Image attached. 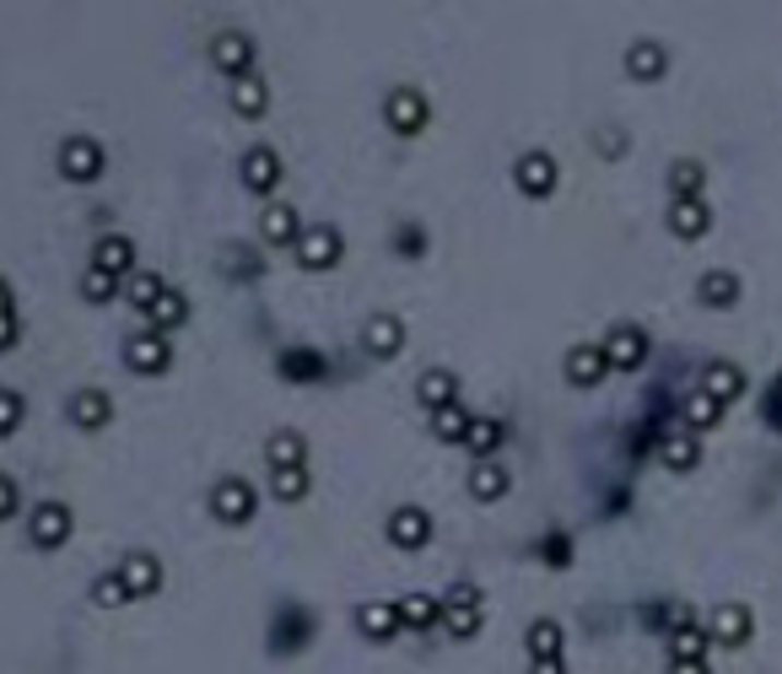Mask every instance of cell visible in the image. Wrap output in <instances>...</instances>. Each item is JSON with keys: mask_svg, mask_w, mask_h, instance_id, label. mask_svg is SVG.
<instances>
[{"mask_svg": "<svg viewBox=\"0 0 782 674\" xmlns=\"http://www.w3.org/2000/svg\"><path fill=\"white\" fill-rule=\"evenodd\" d=\"M313 637V615H303V610H286L281 620H275V637H270V653H297L303 642Z\"/></svg>", "mask_w": 782, "mask_h": 674, "instance_id": "cell-30", "label": "cell"}, {"mask_svg": "<svg viewBox=\"0 0 782 674\" xmlns=\"http://www.w3.org/2000/svg\"><path fill=\"white\" fill-rule=\"evenodd\" d=\"M701 184H707V168H701L696 157H680V163L670 168V189H675V200H701Z\"/></svg>", "mask_w": 782, "mask_h": 674, "instance_id": "cell-39", "label": "cell"}, {"mask_svg": "<svg viewBox=\"0 0 782 674\" xmlns=\"http://www.w3.org/2000/svg\"><path fill=\"white\" fill-rule=\"evenodd\" d=\"M529 674H567V659H529Z\"/></svg>", "mask_w": 782, "mask_h": 674, "instance_id": "cell-51", "label": "cell"}, {"mask_svg": "<svg viewBox=\"0 0 782 674\" xmlns=\"http://www.w3.org/2000/svg\"><path fill=\"white\" fill-rule=\"evenodd\" d=\"M427 119H433V108H427V97H422L416 86H394V92L383 97V125H389L394 135H422Z\"/></svg>", "mask_w": 782, "mask_h": 674, "instance_id": "cell-3", "label": "cell"}, {"mask_svg": "<svg viewBox=\"0 0 782 674\" xmlns=\"http://www.w3.org/2000/svg\"><path fill=\"white\" fill-rule=\"evenodd\" d=\"M264 464H270V470H303V464H308L303 431H275V437L264 442Z\"/></svg>", "mask_w": 782, "mask_h": 674, "instance_id": "cell-29", "label": "cell"}, {"mask_svg": "<svg viewBox=\"0 0 782 674\" xmlns=\"http://www.w3.org/2000/svg\"><path fill=\"white\" fill-rule=\"evenodd\" d=\"M605 356L615 373H637V367L648 362V330H637V324H609Z\"/></svg>", "mask_w": 782, "mask_h": 674, "instance_id": "cell-9", "label": "cell"}, {"mask_svg": "<svg viewBox=\"0 0 782 674\" xmlns=\"http://www.w3.org/2000/svg\"><path fill=\"white\" fill-rule=\"evenodd\" d=\"M281 378H292V383H313V378H324V356L319 351H308V345H292V351H281Z\"/></svg>", "mask_w": 782, "mask_h": 674, "instance_id": "cell-31", "label": "cell"}, {"mask_svg": "<svg viewBox=\"0 0 782 674\" xmlns=\"http://www.w3.org/2000/svg\"><path fill=\"white\" fill-rule=\"evenodd\" d=\"M0 314H5V319H0V345L11 351V345L22 340V319H16V297H11V286H5V303H0Z\"/></svg>", "mask_w": 782, "mask_h": 674, "instance_id": "cell-46", "label": "cell"}, {"mask_svg": "<svg viewBox=\"0 0 782 674\" xmlns=\"http://www.w3.org/2000/svg\"><path fill=\"white\" fill-rule=\"evenodd\" d=\"M27 540H33L38 551H60V545L71 540V507L38 502L33 507V518H27Z\"/></svg>", "mask_w": 782, "mask_h": 674, "instance_id": "cell-6", "label": "cell"}, {"mask_svg": "<svg viewBox=\"0 0 782 674\" xmlns=\"http://www.w3.org/2000/svg\"><path fill=\"white\" fill-rule=\"evenodd\" d=\"M238 178H244L249 194H260L264 205H270V194H275V184H281V157H275V146H249Z\"/></svg>", "mask_w": 782, "mask_h": 674, "instance_id": "cell-10", "label": "cell"}, {"mask_svg": "<svg viewBox=\"0 0 782 674\" xmlns=\"http://www.w3.org/2000/svg\"><path fill=\"white\" fill-rule=\"evenodd\" d=\"M292 253H297L303 270H335L341 253H346V238H341V227H308Z\"/></svg>", "mask_w": 782, "mask_h": 674, "instance_id": "cell-4", "label": "cell"}, {"mask_svg": "<svg viewBox=\"0 0 782 674\" xmlns=\"http://www.w3.org/2000/svg\"><path fill=\"white\" fill-rule=\"evenodd\" d=\"M416 400H422L427 411H448V405H459V378H453L448 367H427V373L416 378Z\"/></svg>", "mask_w": 782, "mask_h": 674, "instance_id": "cell-24", "label": "cell"}, {"mask_svg": "<svg viewBox=\"0 0 782 674\" xmlns=\"http://www.w3.org/2000/svg\"><path fill=\"white\" fill-rule=\"evenodd\" d=\"M66 416H71V426H82V431H103V426L114 422V400H108L103 389H76L71 405H66Z\"/></svg>", "mask_w": 782, "mask_h": 674, "instance_id": "cell-17", "label": "cell"}, {"mask_svg": "<svg viewBox=\"0 0 782 674\" xmlns=\"http://www.w3.org/2000/svg\"><path fill=\"white\" fill-rule=\"evenodd\" d=\"M254 512H260V492H254L249 481L227 475V481H216V486H211V518H216V523H227V529H244Z\"/></svg>", "mask_w": 782, "mask_h": 674, "instance_id": "cell-1", "label": "cell"}, {"mask_svg": "<svg viewBox=\"0 0 782 674\" xmlns=\"http://www.w3.org/2000/svg\"><path fill=\"white\" fill-rule=\"evenodd\" d=\"M659 459H664V470L686 475V470H696V464H701V437H691V431L664 437V442H659Z\"/></svg>", "mask_w": 782, "mask_h": 674, "instance_id": "cell-32", "label": "cell"}, {"mask_svg": "<svg viewBox=\"0 0 782 674\" xmlns=\"http://www.w3.org/2000/svg\"><path fill=\"white\" fill-rule=\"evenodd\" d=\"M400 620H405L411 631H433L437 620H442V599H433V593H405V599H400Z\"/></svg>", "mask_w": 782, "mask_h": 674, "instance_id": "cell-36", "label": "cell"}, {"mask_svg": "<svg viewBox=\"0 0 782 674\" xmlns=\"http://www.w3.org/2000/svg\"><path fill=\"white\" fill-rule=\"evenodd\" d=\"M362 345H367L372 362H394L405 351V319L400 314H372L367 330H362Z\"/></svg>", "mask_w": 782, "mask_h": 674, "instance_id": "cell-11", "label": "cell"}, {"mask_svg": "<svg viewBox=\"0 0 782 674\" xmlns=\"http://www.w3.org/2000/svg\"><path fill=\"white\" fill-rule=\"evenodd\" d=\"M163 292H168V286H163V275H157V270H135V275L125 281V297H130V308H135V314H152V308L163 303Z\"/></svg>", "mask_w": 782, "mask_h": 674, "instance_id": "cell-35", "label": "cell"}, {"mask_svg": "<svg viewBox=\"0 0 782 674\" xmlns=\"http://www.w3.org/2000/svg\"><path fill=\"white\" fill-rule=\"evenodd\" d=\"M605 373H609L605 345H572V351H567V383H578V389H594Z\"/></svg>", "mask_w": 782, "mask_h": 674, "instance_id": "cell-20", "label": "cell"}, {"mask_svg": "<svg viewBox=\"0 0 782 674\" xmlns=\"http://www.w3.org/2000/svg\"><path fill=\"white\" fill-rule=\"evenodd\" d=\"M400 626H405V620H400V604H383V599L356 604V631H362L367 642H389Z\"/></svg>", "mask_w": 782, "mask_h": 674, "instance_id": "cell-18", "label": "cell"}, {"mask_svg": "<svg viewBox=\"0 0 782 674\" xmlns=\"http://www.w3.org/2000/svg\"><path fill=\"white\" fill-rule=\"evenodd\" d=\"M92 604H97V610H119V604H130V589H125L119 567H114V572H97V583H92Z\"/></svg>", "mask_w": 782, "mask_h": 674, "instance_id": "cell-41", "label": "cell"}, {"mask_svg": "<svg viewBox=\"0 0 782 674\" xmlns=\"http://www.w3.org/2000/svg\"><path fill=\"white\" fill-rule=\"evenodd\" d=\"M523 648H529V659H567V631H561V620H550V615L529 620Z\"/></svg>", "mask_w": 782, "mask_h": 674, "instance_id": "cell-23", "label": "cell"}, {"mask_svg": "<svg viewBox=\"0 0 782 674\" xmlns=\"http://www.w3.org/2000/svg\"><path fill=\"white\" fill-rule=\"evenodd\" d=\"M739 292H745V286H739V275H734V270H701V286H696L701 308H718V314H723V308H734V303H739Z\"/></svg>", "mask_w": 782, "mask_h": 674, "instance_id": "cell-26", "label": "cell"}, {"mask_svg": "<svg viewBox=\"0 0 782 674\" xmlns=\"http://www.w3.org/2000/svg\"><path fill=\"white\" fill-rule=\"evenodd\" d=\"M670 71V55H664V44H653V38H637L631 49H626V76L631 82H659Z\"/></svg>", "mask_w": 782, "mask_h": 674, "instance_id": "cell-22", "label": "cell"}, {"mask_svg": "<svg viewBox=\"0 0 782 674\" xmlns=\"http://www.w3.org/2000/svg\"><path fill=\"white\" fill-rule=\"evenodd\" d=\"M227 103H233V114H238V119H264V114H270V82L254 71V76L233 82Z\"/></svg>", "mask_w": 782, "mask_h": 674, "instance_id": "cell-25", "label": "cell"}, {"mask_svg": "<svg viewBox=\"0 0 782 674\" xmlns=\"http://www.w3.org/2000/svg\"><path fill=\"white\" fill-rule=\"evenodd\" d=\"M707 648H712V631L701 626V620H686V626H675L670 631V664H691V659H707Z\"/></svg>", "mask_w": 782, "mask_h": 674, "instance_id": "cell-27", "label": "cell"}, {"mask_svg": "<svg viewBox=\"0 0 782 674\" xmlns=\"http://www.w3.org/2000/svg\"><path fill=\"white\" fill-rule=\"evenodd\" d=\"M389 545H400V551H427V545H433V512L416 502L394 507V512H389Z\"/></svg>", "mask_w": 782, "mask_h": 674, "instance_id": "cell-5", "label": "cell"}, {"mask_svg": "<svg viewBox=\"0 0 782 674\" xmlns=\"http://www.w3.org/2000/svg\"><path fill=\"white\" fill-rule=\"evenodd\" d=\"M540 556H545L550 567H567V561H572V534H567V529H550V534L540 540Z\"/></svg>", "mask_w": 782, "mask_h": 674, "instance_id": "cell-44", "label": "cell"}, {"mask_svg": "<svg viewBox=\"0 0 782 674\" xmlns=\"http://www.w3.org/2000/svg\"><path fill=\"white\" fill-rule=\"evenodd\" d=\"M22 422H27V400H22L16 389H5V394H0V437H11Z\"/></svg>", "mask_w": 782, "mask_h": 674, "instance_id": "cell-43", "label": "cell"}, {"mask_svg": "<svg viewBox=\"0 0 782 674\" xmlns=\"http://www.w3.org/2000/svg\"><path fill=\"white\" fill-rule=\"evenodd\" d=\"M508 470L497 464V459H481V464H470V497L475 502H502L508 497Z\"/></svg>", "mask_w": 782, "mask_h": 674, "instance_id": "cell-28", "label": "cell"}, {"mask_svg": "<svg viewBox=\"0 0 782 674\" xmlns=\"http://www.w3.org/2000/svg\"><path fill=\"white\" fill-rule=\"evenodd\" d=\"M303 233H308V227L297 222V211H292L286 200H270L260 211V244H270V249H297Z\"/></svg>", "mask_w": 782, "mask_h": 674, "instance_id": "cell-12", "label": "cell"}, {"mask_svg": "<svg viewBox=\"0 0 782 674\" xmlns=\"http://www.w3.org/2000/svg\"><path fill=\"white\" fill-rule=\"evenodd\" d=\"M707 631H712V642H723V648H745V642L756 637V615H750L745 604H718L712 620H707Z\"/></svg>", "mask_w": 782, "mask_h": 674, "instance_id": "cell-15", "label": "cell"}, {"mask_svg": "<svg viewBox=\"0 0 782 674\" xmlns=\"http://www.w3.org/2000/svg\"><path fill=\"white\" fill-rule=\"evenodd\" d=\"M92 270H108V275L130 281V275H135V244H130L125 233L97 238V249H92Z\"/></svg>", "mask_w": 782, "mask_h": 674, "instance_id": "cell-19", "label": "cell"}, {"mask_svg": "<svg viewBox=\"0 0 782 674\" xmlns=\"http://www.w3.org/2000/svg\"><path fill=\"white\" fill-rule=\"evenodd\" d=\"M761 416H767L772 431H782V373L772 378V389H767V400H761Z\"/></svg>", "mask_w": 782, "mask_h": 674, "instance_id": "cell-47", "label": "cell"}, {"mask_svg": "<svg viewBox=\"0 0 782 674\" xmlns=\"http://www.w3.org/2000/svg\"><path fill=\"white\" fill-rule=\"evenodd\" d=\"M442 604H486V599H481L475 583H453V589L442 593Z\"/></svg>", "mask_w": 782, "mask_h": 674, "instance_id": "cell-49", "label": "cell"}, {"mask_svg": "<svg viewBox=\"0 0 782 674\" xmlns=\"http://www.w3.org/2000/svg\"><path fill=\"white\" fill-rule=\"evenodd\" d=\"M308 486H313L308 464H303V470H270V497H275V502H303Z\"/></svg>", "mask_w": 782, "mask_h": 674, "instance_id": "cell-38", "label": "cell"}, {"mask_svg": "<svg viewBox=\"0 0 782 674\" xmlns=\"http://www.w3.org/2000/svg\"><path fill=\"white\" fill-rule=\"evenodd\" d=\"M464 448L475 453V464H481V459H497V448H502V422H497V416L470 422V431H464Z\"/></svg>", "mask_w": 782, "mask_h": 674, "instance_id": "cell-37", "label": "cell"}, {"mask_svg": "<svg viewBox=\"0 0 782 674\" xmlns=\"http://www.w3.org/2000/svg\"><path fill=\"white\" fill-rule=\"evenodd\" d=\"M119 286H125V281H119V275H108V270H87V275H82V297L97 303V308H103V303H114V297H119Z\"/></svg>", "mask_w": 782, "mask_h": 674, "instance_id": "cell-42", "label": "cell"}, {"mask_svg": "<svg viewBox=\"0 0 782 674\" xmlns=\"http://www.w3.org/2000/svg\"><path fill=\"white\" fill-rule=\"evenodd\" d=\"M119 578H125L130 599H152V593L163 589V561H157L152 551H130V556L119 561Z\"/></svg>", "mask_w": 782, "mask_h": 674, "instance_id": "cell-16", "label": "cell"}, {"mask_svg": "<svg viewBox=\"0 0 782 674\" xmlns=\"http://www.w3.org/2000/svg\"><path fill=\"white\" fill-rule=\"evenodd\" d=\"M183 324H189V297H183V292H174V286H168V292H163V303H157V308L146 314V330H157V335H168V330H183Z\"/></svg>", "mask_w": 782, "mask_h": 674, "instance_id": "cell-34", "label": "cell"}, {"mask_svg": "<svg viewBox=\"0 0 782 674\" xmlns=\"http://www.w3.org/2000/svg\"><path fill=\"white\" fill-rule=\"evenodd\" d=\"M670 233H675L680 244L707 238V233H712V211H707V200H675V205H670Z\"/></svg>", "mask_w": 782, "mask_h": 674, "instance_id": "cell-21", "label": "cell"}, {"mask_svg": "<svg viewBox=\"0 0 782 674\" xmlns=\"http://www.w3.org/2000/svg\"><path fill=\"white\" fill-rule=\"evenodd\" d=\"M481 626H486V604H442V631L448 637L470 642V637H481Z\"/></svg>", "mask_w": 782, "mask_h": 674, "instance_id": "cell-33", "label": "cell"}, {"mask_svg": "<svg viewBox=\"0 0 782 674\" xmlns=\"http://www.w3.org/2000/svg\"><path fill=\"white\" fill-rule=\"evenodd\" d=\"M22 507V486L11 475H0V523H11V512Z\"/></svg>", "mask_w": 782, "mask_h": 674, "instance_id": "cell-48", "label": "cell"}, {"mask_svg": "<svg viewBox=\"0 0 782 674\" xmlns=\"http://www.w3.org/2000/svg\"><path fill=\"white\" fill-rule=\"evenodd\" d=\"M125 367H130L135 378H163V373L174 367V345H168V335L135 330V335L125 340Z\"/></svg>", "mask_w": 782, "mask_h": 674, "instance_id": "cell-2", "label": "cell"}, {"mask_svg": "<svg viewBox=\"0 0 782 674\" xmlns=\"http://www.w3.org/2000/svg\"><path fill=\"white\" fill-rule=\"evenodd\" d=\"M701 394H712L723 411L745 394V367L739 362H728V356H718V362H707L701 367Z\"/></svg>", "mask_w": 782, "mask_h": 674, "instance_id": "cell-14", "label": "cell"}, {"mask_svg": "<svg viewBox=\"0 0 782 674\" xmlns=\"http://www.w3.org/2000/svg\"><path fill=\"white\" fill-rule=\"evenodd\" d=\"M513 184H519L529 200H545V194L556 189V157H550V152H540V146H534V152H523L519 163H513Z\"/></svg>", "mask_w": 782, "mask_h": 674, "instance_id": "cell-13", "label": "cell"}, {"mask_svg": "<svg viewBox=\"0 0 782 674\" xmlns=\"http://www.w3.org/2000/svg\"><path fill=\"white\" fill-rule=\"evenodd\" d=\"M103 146L92 141V135H71L66 146H60V173H66V184H97V173H103Z\"/></svg>", "mask_w": 782, "mask_h": 674, "instance_id": "cell-7", "label": "cell"}, {"mask_svg": "<svg viewBox=\"0 0 782 674\" xmlns=\"http://www.w3.org/2000/svg\"><path fill=\"white\" fill-rule=\"evenodd\" d=\"M670 674H712L707 659H691V664H670Z\"/></svg>", "mask_w": 782, "mask_h": 674, "instance_id": "cell-52", "label": "cell"}, {"mask_svg": "<svg viewBox=\"0 0 782 674\" xmlns=\"http://www.w3.org/2000/svg\"><path fill=\"white\" fill-rule=\"evenodd\" d=\"M394 249H405V253H422V249H427V238H422V227H405V233L394 238Z\"/></svg>", "mask_w": 782, "mask_h": 674, "instance_id": "cell-50", "label": "cell"}, {"mask_svg": "<svg viewBox=\"0 0 782 674\" xmlns=\"http://www.w3.org/2000/svg\"><path fill=\"white\" fill-rule=\"evenodd\" d=\"M718 416H723V405H718L712 394H696L691 405H686V422H691L696 431H707V426H718Z\"/></svg>", "mask_w": 782, "mask_h": 674, "instance_id": "cell-45", "label": "cell"}, {"mask_svg": "<svg viewBox=\"0 0 782 674\" xmlns=\"http://www.w3.org/2000/svg\"><path fill=\"white\" fill-rule=\"evenodd\" d=\"M464 431H470V416H464V405L433 411V437H437V442H459V448H464Z\"/></svg>", "mask_w": 782, "mask_h": 674, "instance_id": "cell-40", "label": "cell"}, {"mask_svg": "<svg viewBox=\"0 0 782 674\" xmlns=\"http://www.w3.org/2000/svg\"><path fill=\"white\" fill-rule=\"evenodd\" d=\"M211 60H216V71L244 82V76H254V38L249 33H216L211 38Z\"/></svg>", "mask_w": 782, "mask_h": 674, "instance_id": "cell-8", "label": "cell"}]
</instances>
